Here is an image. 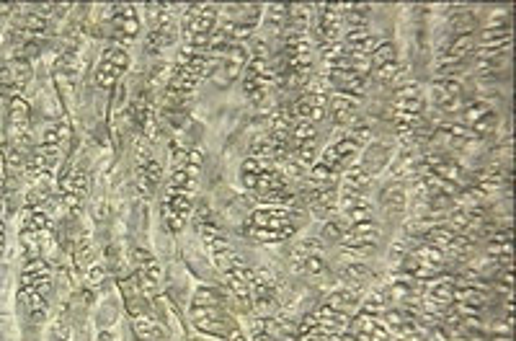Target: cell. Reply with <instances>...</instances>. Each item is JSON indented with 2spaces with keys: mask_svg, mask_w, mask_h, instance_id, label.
Masks as SVG:
<instances>
[{
  "mask_svg": "<svg viewBox=\"0 0 516 341\" xmlns=\"http://www.w3.org/2000/svg\"><path fill=\"white\" fill-rule=\"evenodd\" d=\"M202 168V150H184L176 166H173L171 176H168L160 215H163V225L171 233H181L191 220V212H194V205H197L199 184H202Z\"/></svg>",
  "mask_w": 516,
  "mask_h": 341,
  "instance_id": "cell-1",
  "label": "cell"
},
{
  "mask_svg": "<svg viewBox=\"0 0 516 341\" xmlns=\"http://www.w3.org/2000/svg\"><path fill=\"white\" fill-rule=\"evenodd\" d=\"M197 233L202 238L204 248H207L209 261L212 267L220 272V277L225 279L228 292L233 295L235 303L243 310L253 308V269L248 267L246 261L240 259V254L230 246V241L222 236V230L217 228L207 215H199L197 220Z\"/></svg>",
  "mask_w": 516,
  "mask_h": 341,
  "instance_id": "cell-2",
  "label": "cell"
},
{
  "mask_svg": "<svg viewBox=\"0 0 516 341\" xmlns=\"http://www.w3.org/2000/svg\"><path fill=\"white\" fill-rule=\"evenodd\" d=\"M189 321L207 339L248 341L246 331L240 329V323L230 313L228 300L222 298V292H217L215 287L199 285L194 290L189 303Z\"/></svg>",
  "mask_w": 516,
  "mask_h": 341,
  "instance_id": "cell-3",
  "label": "cell"
},
{
  "mask_svg": "<svg viewBox=\"0 0 516 341\" xmlns=\"http://www.w3.org/2000/svg\"><path fill=\"white\" fill-rule=\"evenodd\" d=\"M372 143V130L367 124H351L344 135L338 137L336 143L328 145L326 150H320L318 161L313 163L305 179L313 186H333L338 184L341 174L351 163L359 161V155L364 153V148Z\"/></svg>",
  "mask_w": 516,
  "mask_h": 341,
  "instance_id": "cell-4",
  "label": "cell"
},
{
  "mask_svg": "<svg viewBox=\"0 0 516 341\" xmlns=\"http://www.w3.org/2000/svg\"><path fill=\"white\" fill-rule=\"evenodd\" d=\"M302 228V215L292 207L261 205L246 217V223L240 225L243 238L256 246H277V243L295 238Z\"/></svg>",
  "mask_w": 516,
  "mask_h": 341,
  "instance_id": "cell-5",
  "label": "cell"
},
{
  "mask_svg": "<svg viewBox=\"0 0 516 341\" xmlns=\"http://www.w3.org/2000/svg\"><path fill=\"white\" fill-rule=\"evenodd\" d=\"M52 292H55V269L47 259H26L21 269L19 303L31 326H42L47 321Z\"/></svg>",
  "mask_w": 516,
  "mask_h": 341,
  "instance_id": "cell-6",
  "label": "cell"
},
{
  "mask_svg": "<svg viewBox=\"0 0 516 341\" xmlns=\"http://www.w3.org/2000/svg\"><path fill=\"white\" fill-rule=\"evenodd\" d=\"M240 184L246 186L248 192L256 194V199L266 202V205L277 207H292L295 205V194L289 189V181L284 179L274 163L261 161V158H251L240 163Z\"/></svg>",
  "mask_w": 516,
  "mask_h": 341,
  "instance_id": "cell-7",
  "label": "cell"
},
{
  "mask_svg": "<svg viewBox=\"0 0 516 341\" xmlns=\"http://www.w3.org/2000/svg\"><path fill=\"white\" fill-rule=\"evenodd\" d=\"M212 70H209V57L207 50H194V47H184L173 62L171 78L166 83V104L168 106H184L186 101L197 93L199 83L204 78H209Z\"/></svg>",
  "mask_w": 516,
  "mask_h": 341,
  "instance_id": "cell-8",
  "label": "cell"
},
{
  "mask_svg": "<svg viewBox=\"0 0 516 341\" xmlns=\"http://www.w3.org/2000/svg\"><path fill=\"white\" fill-rule=\"evenodd\" d=\"M390 114H393L395 132L400 140H406L408 145L418 143V135L426 130V93L418 83H406L400 86L390 104Z\"/></svg>",
  "mask_w": 516,
  "mask_h": 341,
  "instance_id": "cell-9",
  "label": "cell"
},
{
  "mask_svg": "<svg viewBox=\"0 0 516 341\" xmlns=\"http://www.w3.org/2000/svg\"><path fill=\"white\" fill-rule=\"evenodd\" d=\"M243 78V93L251 104H264L269 99L271 88L279 81L277 70L271 68L269 57H266V42H256L251 47V60L246 65V73L240 75Z\"/></svg>",
  "mask_w": 516,
  "mask_h": 341,
  "instance_id": "cell-10",
  "label": "cell"
},
{
  "mask_svg": "<svg viewBox=\"0 0 516 341\" xmlns=\"http://www.w3.org/2000/svg\"><path fill=\"white\" fill-rule=\"evenodd\" d=\"M217 21H220V13L215 6H207V3H191L181 13L179 31L184 37V47H194V50H207L209 39L215 34Z\"/></svg>",
  "mask_w": 516,
  "mask_h": 341,
  "instance_id": "cell-11",
  "label": "cell"
},
{
  "mask_svg": "<svg viewBox=\"0 0 516 341\" xmlns=\"http://www.w3.org/2000/svg\"><path fill=\"white\" fill-rule=\"evenodd\" d=\"M400 274H406L413 282H434V279L444 277L447 274V259L439 248H434L431 243L421 241L418 246L408 248V254L400 261Z\"/></svg>",
  "mask_w": 516,
  "mask_h": 341,
  "instance_id": "cell-12",
  "label": "cell"
},
{
  "mask_svg": "<svg viewBox=\"0 0 516 341\" xmlns=\"http://www.w3.org/2000/svg\"><path fill=\"white\" fill-rule=\"evenodd\" d=\"M52 238V217L44 212V207L24 205L19 223V243L26 259H39Z\"/></svg>",
  "mask_w": 516,
  "mask_h": 341,
  "instance_id": "cell-13",
  "label": "cell"
},
{
  "mask_svg": "<svg viewBox=\"0 0 516 341\" xmlns=\"http://www.w3.org/2000/svg\"><path fill=\"white\" fill-rule=\"evenodd\" d=\"M289 267L302 277H320L326 274V243L323 238H297L289 248Z\"/></svg>",
  "mask_w": 516,
  "mask_h": 341,
  "instance_id": "cell-14",
  "label": "cell"
},
{
  "mask_svg": "<svg viewBox=\"0 0 516 341\" xmlns=\"http://www.w3.org/2000/svg\"><path fill=\"white\" fill-rule=\"evenodd\" d=\"M418 174L434 176V179L444 181V184H449L460 194L465 192L467 186L473 184V179H475V174H470V171H467V168L457 161V158H452V155H447V153L424 155V161H421Z\"/></svg>",
  "mask_w": 516,
  "mask_h": 341,
  "instance_id": "cell-15",
  "label": "cell"
},
{
  "mask_svg": "<svg viewBox=\"0 0 516 341\" xmlns=\"http://www.w3.org/2000/svg\"><path fill=\"white\" fill-rule=\"evenodd\" d=\"M331 93V83L326 81V75L313 78V83H308L305 93L292 106L297 122H308L318 127V122H323L328 117V99H331Z\"/></svg>",
  "mask_w": 516,
  "mask_h": 341,
  "instance_id": "cell-16",
  "label": "cell"
},
{
  "mask_svg": "<svg viewBox=\"0 0 516 341\" xmlns=\"http://www.w3.org/2000/svg\"><path fill=\"white\" fill-rule=\"evenodd\" d=\"M132 282L148 303L158 300L160 287H163V269H160V261L145 248L132 251Z\"/></svg>",
  "mask_w": 516,
  "mask_h": 341,
  "instance_id": "cell-17",
  "label": "cell"
},
{
  "mask_svg": "<svg viewBox=\"0 0 516 341\" xmlns=\"http://www.w3.org/2000/svg\"><path fill=\"white\" fill-rule=\"evenodd\" d=\"M129 68V50L119 42H109L104 47L99 57V65H96V73H93V83L99 91H111L122 81V75Z\"/></svg>",
  "mask_w": 516,
  "mask_h": 341,
  "instance_id": "cell-18",
  "label": "cell"
},
{
  "mask_svg": "<svg viewBox=\"0 0 516 341\" xmlns=\"http://www.w3.org/2000/svg\"><path fill=\"white\" fill-rule=\"evenodd\" d=\"M382 241V225L377 223L375 217L372 220H364V223L346 225L344 236L336 243L344 254L351 256H367L369 251H375Z\"/></svg>",
  "mask_w": 516,
  "mask_h": 341,
  "instance_id": "cell-19",
  "label": "cell"
},
{
  "mask_svg": "<svg viewBox=\"0 0 516 341\" xmlns=\"http://www.w3.org/2000/svg\"><path fill=\"white\" fill-rule=\"evenodd\" d=\"M248 60H251V47H248V42H233L228 50L222 52L220 60H217L212 81H215L220 88H228L230 83H235L240 75L246 73Z\"/></svg>",
  "mask_w": 516,
  "mask_h": 341,
  "instance_id": "cell-20",
  "label": "cell"
},
{
  "mask_svg": "<svg viewBox=\"0 0 516 341\" xmlns=\"http://www.w3.org/2000/svg\"><path fill=\"white\" fill-rule=\"evenodd\" d=\"M475 140H486L498 127V112L488 101H467L460 112V122Z\"/></svg>",
  "mask_w": 516,
  "mask_h": 341,
  "instance_id": "cell-21",
  "label": "cell"
},
{
  "mask_svg": "<svg viewBox=\"0 0 516 341\" xmlns=\"http://www.w3.org/2000/svg\"><path fill=\"white\" fill-rule=\"evenodd\" d=\"M403 73V65L398 60V50L393 42H380L369 57V78H375L380 86H395Z\"/></svg>",
  "mask_w": 516,
  "mask_h": 341,
  "instance_id": "cell-22",
  "label": "cell"
},
{
  "mask_svg": "<svg viewBox=\"0 0 516 341\" xmlns=\"http://www.w3.org/2000/svg\"><path fill=\"white\" fill-rule=\"evenodd\" d=\"M106 24H109L111 42H119L124 47L140 37V16H137V8L129 6V3L111 6L109 13H106Z\"/></svg>",
  "mask_w": 516,
  "mask_h": 341,
  "instance_id": "cell-23",
  "label": "cell"
},
{
  "mask_svg": "<svg viewBox=\"0 0 516 341\" xmlns=\"http://www.w3.org/2000/svg\"><path fill=\"white\" fill-rule=\"evenodd\" d=\"M431 99L442 114H460L465 101V86L457 81L455 75H439L431 86Z\"/></svg>",
  "mask_w": 516,
  "mask_h": 341,
  "instance_id": "cell-24",
  "label": "cell"
},
{
  "mask_svg": "<svg viewBox=\"0 0 516 341\" xmlns=\"http://www.w3.org/2000/svg\"><path fill=\"white\" fill-rule=\"evenodd\" d=\"M88 192V179L86 171L80 168H70L65 174H60V181H57V205L65 212H75L83 202Z\"/></svg>",
  "mask_w": 516,
  "mask_h": 341,
  "instance_id": "cell-25",
  "label": "cell"
},
{
  "mask_svg": "<svg viewBox=\"0 0 516 341\" xmlns=\"http://www.w3.org/2000/svg\"><path fill=\"white\" fill-rule=\"evenodd\" d=\"M473 52H475V34H455V37L449 39L442 50H439L437 62H434V65H437L439 75H455L452 70L460 68L462 62L473 55Z\"/></svg>",
  "mask_w": 516,
  "mask_h": 341,
  "instance_id": "cell-26",
  "label": "cell"
},
{
  "mask_svg": "<svg viewBox=\"0 0 516 341\" xmlns=\"http://www.w3.org/2000/svg\"><path fill=\"white\" fill-rule=\"evenodd\" d=\"M80 75V55H78V42L65 44L55 60V83L60 96H73L75 83H78Z\"/></svg>",
  "mask_w": 516,
  "mask_h": 341,
  "instance_id": "cell-27",
  "label": "cell"
},
{
  "mask_svg": "<svg viewBox=\"0 0 516 341\" xmlns=\"http://www.w3.org/2000/svg\"><path fill=\"white\" fill-rule=\"evenodd\" d=\"M160 181H163V166L160 161L150 153L148 148L137 150V163H135V184L137 192L142 199H150L158 192Z\"/></svg>",
  "mask_w": 516,
  "mask_h": 341,
  "instance_id": "cell-28",
  "label": "cell"
},
{
  "mask_svg": "<svg viewBox=\"0 0 516 341\" xmlns=\"http://www.w3.org/2000/svg\"><path fill=\"white\" fill-rule=\"evenodd\" d=\"M279 305L277 279L271 277L266 269H253V308L261 318L274 316Z\"/></svg>",
  "mask_w": 516,
  "mask_h": 341,
  "instance_id": "cell-29",
  "label": "cell"
},
{
  "mask_svg": "<svg viewBox=\"0 0 516 341\" xmlns=\"http://www.w3.org/2000/svg\"><path fill=\"white\" fill-rule=\"evenodd\" d=\"M34 78V68H31V60L26 57H8L0 68V91L6 93L8 99L11 96H21L26 86Z\"/></svg>",
  "mask_w": 516,
  "mask_h": 341,
  "instance_id": "cell-30",
  "label": "cell"
},
{
  "mask_svg": "<svg viewBox=\"0 0 516 341\" xmlns=\"http://www.w3.org/2000/svg\"><path fill=\"white\" fill-rule=\"evenodd\" d=\"M176 37H179V26L173 21L171 8L160 6V11L155 13L153 31H148V39H145V50H148L150 55H158V52H163L166 47H171V44L176 42Z\"/></svg>",
  "mask_w": 516,
  "mask_h": 341,
  "instance_id": "cell-31",
  "label": "cell"
},
{
  "mask_svg": "<svg viewBox=\"0 0 516 341\" xmlns=\"http://www.w3.org/2000/svg\"><path fill=\"white\" fill-rule=\"evenodd\" d=\"M315 16V34H318L320 44H331L341 39V31L346 29L344 24V6H320Z\"/></svg>",
  "mask_w": 516,
  "mask_h": 341,
  "instance_id": "cell-32",
  "label": "cell"
},
{
  "mask_svg": "<svg viewBox=\"0 0 516 341\" xmlns=\"http://www.w3.org/2000/svg\"><path fill=\"white\" fill-rule=\"evenodd\" d=\"M359 104H362V96L333 91L331 99H328V117H331L336 127H351V122H354L359 112Z\"/></svg>",
  "mask_w": 516,
  "mask_h": 341,
  "instance_id": "cell-33",
  "label": "cell"
},
{
  "mask_svg": "<svg viewBox=\"0 0 516 341\" xmlns=\"http://www.w3.org/2000/svg\"><path fill=\"white\" fill-rule=\"evenodd\" d=\"M323 305H328L331 310L341 313L346 318H354L357 316V310L362 308V292L357 290H349V287H338V290L328 292Z\"/></svg>",
  "mask_w": 516,
  "mask_h": 341,
  "instance_id": "cell-34",
  "label": "cell"
},
{
  "mask_svg": "<svg viewBox=\"0 0 516 341\" xmlns=\"http://www.w3.org/2000/svg\"><path fill=\"white\" fill-rule=\"evenodd\" d=\"M380 202L385 207L387 215H403L411 205V197H408V186L406 181H393L387 184L380 194Z\"/></svg>",
  "mask_w": 516,
  "mask_h": 341,
  "instance_id": "cell-35",
  "label": "cell"
},
{
  "mask_svg": "<svg viewBox=\"0 0 516 341\" xmlns=\"http://www.w3.org/2000/svg\"><path fill=\"white\" fill-rule=\"evenodd\" d=\"M341 279H344V287L362 292L375 279V274H372V269L364 261H351V264L344 267V272H341Z\"/></svg>",
  "mask_w": 516,
  "mask_h": 341,
  "instance_id": "cell-36",
  "label": "cell"
},
{
  "mask_svg": "<svg viewBox=\"0 0 516 341\" xmlns=\"http://www.w3.org/2000/svg\"><path fill=\"white\" fill-rule=\"evenodd\" d=\"M488 254L493 256V261L501 259L504 261V267H511L509 259H511V233L504 230V233H496L491 238V246H488Z\"/></svg>",
  "mask_w": 516,
  "mask_h": 341,
  "instance_id": "cell-37",
  "label": "cell"
},
{
  "mask_svg": "<svg viewBox=\"0 0 516 341\" xmlns=\"http://www.w3.org/2000/svg\"><path fill=\"white\" fill-rule=\"evenodd\" d=\"M6 186H8V161L6 150L0 145V210H6Z\"/></svg>",
  "mask_w": 516,
  "mask_h": 341,
  "instance_id": "cell-38",
  "label": "cell"
},
{
  "mask_svg": "<svg viewBox=\"0 0 516 341\" xmlns=\"http://www.w3.org/2000/svg\"><path fill=\"white\" fill-rule=\"evenodd\" d=\"M99 341H119V339H117V334H114V331H101Z\"/></svg>",
  "mask_w": 516,
  "mask_h": 341,
  "instance_id": "cell-39",
  "label": "cell"
}]
</instances>
